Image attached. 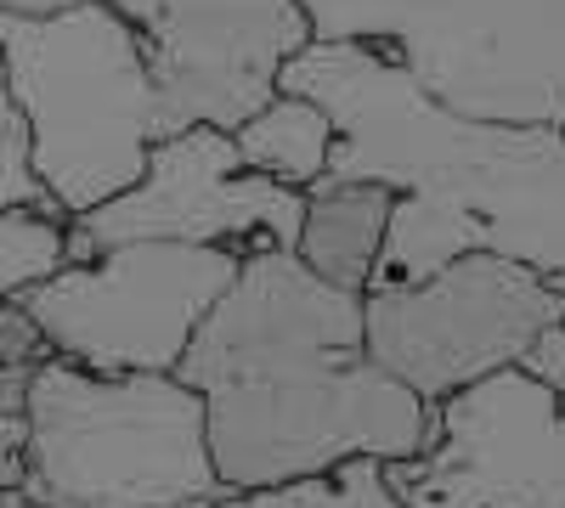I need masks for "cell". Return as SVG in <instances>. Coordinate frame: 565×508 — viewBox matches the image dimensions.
I'll use <instances>...</instances> for the list:
<instances>
[{"label": "cell", "instance_id": "277c9868", "mask_svg": "<svg viewBox=\"0 0 565 508\" xmlns=\"http://www.w3.org/2000/svg\"><path fill=\"white\" fill-rule=\"evenodd\" d=\"M23 497L34 508H186L221 497L204 401L175 374H90L45 356L29 379Z\"/></svg>", "mask_w": 565, "mask_h": 508}, {"label": "cell", "instance_id": "2e32d148", "mask_svg": "<svg viewBox=\"0 0 565 508\" xmlns=\"http://www.w3.org/2000/svg\"><path fill=\"white\" fill-rule=\"evenodd\" d=\"M45 356H52V345H45V334L34 328V316H29L18 300H7V305H0V361H29V367H40Z\"/></svg>", "mask_w": 565, "mask_h": 508}, {"label": "cell", "instance_id": "6da1fadb", "mask_svg": "<svg viewBox=\"0 0 565 508\" xmlns=\"http://www.w3.org/2000/svg\"><path fill=\"white\" fill-rule=\"evenodd\" d=\"M175 379L204 401L226 491L328 475L345 457H413L441 435V412L367 356L362 294L322 283L295 249L238 260Z\"/></svg>", "mask_w": 565, "mask_h": 508}, {"label": "cell", "instance_id": "5bb4252c", "mask_svg": "<svg viewBox=\"0 0 565 508\" xmlns=\"http://www.w3.org/2000/svg\"><path fill=\"white\" fill-rule=\"evenodd\" d=\"M63 266V220L34 209H0V305Z\"/></svg>", "mask_w": 565, "mask_h": 508}, {"label": "cell", "instance_id": "e0dca14e", "mask_svg": "<svg viewBox=\"0 0 565 508\" xmlns=\"http://www.w3.org/2000/svg\"><path fill=\"white\" fill-rule=\"evenodd\" d=\"M29 379H34L29 361H0V412H23L29 407Z\"/></svg>", "mask_w": 565, "mask_h": 508}, {"label": "cell", "instance_id": "4fadbf2b", "mask_svg": "<svg viewBox=\"0 0 565 508\" xmlns=\"http://www.w3.org/2000/svg\"><path fill=\"white\" fill-rule=\"evenodd\" d=\"M221 508H402V497L385 486L380 457H345L328 475L282 480L260 491H221Z\"/></svg>", "mask_w": 565, "mask_h": 508}, {"label": "cell", "instance_id": "ac0fdd59", "mask_svg": "<svg viewBox=\"0 0 565 508\" xmlns=\"http://www.w3.org/2000/svg\"><path fill=\"white\" fill-rule=\"evenodd\" d=\"M29 446V419L23 412H0V457H23Z\"/></svg>", "mask_w": 565, "mask_h": 508}, {"label": "cell", "instance_id": "8992f818", "mask_svg": "<svg viewBox=\"0 0 565 508\" xmlns=\"http://www.w3.org/2000/svg\"><path fill=\"white\" fill-rule=\"evenodd\" d=\"M232 277V249L141 238L103 249L90 266H57L12 300L34 316L52 356L90 374H175L186 339Z\"/></svg>", "mask_w": 565, "mask_h": 508}, {"label": "cell", "instance_id": "7c38bea8", "mask_svg": "<svg viewBox=\"0 0 565 508\" xmlns=\"http://www.w3.org/2000/svg\"><path fill=\"white\" fill-rule=\"evenodd\" d=\"M232 142H238L244 170L289 181V187H311L328 170V153H334V119H328L311 97L277 90L260 114H249L232 130Z\"/></svg>", "mask_w": 565, "mask_h": 508}, {"label": "cell", "instance_id": "52a82bcc", "mask_svg": "<svg viewBox=\"0 0 565 508\" xmlns=\"http://www.w3.org/2000/svg\"><path fill=\"white\" fill-rule=\"evenodd\" d=\"M554 322H565V289L503 255H458L418 283L362 289L367 356L430 407L514 367Z\"/></svg>", "mask_w": 565, "mask_h": 508}, {"label": "cell", "instance_id": "3957f363", "mask_svg": "<svg viewBox=\"0 0 565 508\" xmlns=\"http://www.w3.org/2000/svg\"><path fill=\"white\" fill-rule=\"evenodd\" d=\"M0 63L29 130L34 181L63 220L141 181L164 114L141 29L108 0H74L45 18L0 12Z\"/></svg>", "mask_w": 565, "mask_h": 508}, {"label": "cell", "instance_id": "7a4b0ae2", "mask_svg": "<svg viewBox=\"0 0 565 508\" xmlns=\"http://www.w3.org/2000/svg\"><path fill=\"white\" fill-rule=\"evenodd\" d=\"M277 90L334 119L322 175L396 193L373 283H418L458 255L565 277V125L469 119L367 40H311Z\"/></svg>", "mask_w": 565, "mask_h": 508}, {"label": "cell", "instance_id": "5b68a950", "mask_svg": "<svg viewBox=\"0 0 565 508\" xmlns=\"http://www.w3.org/2000/svg\"><path fill=\"white\" fill-rule=\"evenodd\" d=\"M311 40H367L469 119L565 125V0H300Z\"/></svg>", "mask_w": 565, "mask_h": 508}, {"label": "cell", "instance_id": "ffe728a7", "mask_svg": "<svg viewBox=\"0 0 565 508\" xmlns=\"http://www.w3.org/2000/svg\"><path fill=\"white\" fill-rule=\"evenodd\" d=\"M108 7L125 18V23H136V29H148V18L159 12V0H108Z\"/></svg>", "mask_w": 565, "mask_h": 508}, {"label": "cell", "instance_id": "ba28073f", "mask_svg": "<svg viewBox=\"0 0 565 508\" xmlns=\"http://www.w3.org/2000/svg\"><path fill=\"white\" fill-rule=\"evenodd\" d=\"M300 215L306 193L260 170H244L232 130L186 125L148 148L141 181L68 220H79L97 249L170 238V244H215L244 260L255 249H295Z\"/></svg>", "mask_w": 565, "mask_h": 508}, {"label": "cell", "instance_id": "9c48e42d", "mask_svg": "<svg viewBox=\"0 0 565 508\" xmlns=\"http://www.w3.org/2000/svg\"><path fill=\"white\" fill-rule=\"evenodd\" d=\"M441 435L402 508H565V407L521 361L436 401Z\"/></svg>", "mask_w": 565, "mask_h": 508}, {"label": "cell", "instance_id": "8fae6325", "mask_svg": "<svg viewBox=\"0 0 565 508\" xmlns=\"http://www.w3.org/2000/svg\"><path fill=\"white\" fill-rule=\"evenodd\" d=\"M300 193H306L300 238H295L300 266L317 271L322 283L362 294L373 283V266H380L396 193L380 187V181H334V175H317Z\"/></svg>", "mask_w": 565, "mask_h": 508}, {"label": "cell", "instance_id": "d6986e66", "mask_svg": "<svg viewBox=\"0 0 565 508\" xmlns=\"http://www.w3.org/2000/svg\"><path fill=\"white\" fill-rule=\"evenodd\" d=\"M63 7H74V0H0V12H18V18H45Z\"/></svg>", "mask_w": 565, "mask_h": 508}, {"label": "cell", "instance_id": "7402d4cb", "mask_svg": "<svg viewBox=\"0 0 565 508\" xmlns=\"http://www.w3.org/2000/svg\"><path fill=\"white\" fill-rule=\"evenodd\" d=\"M554 283H559V289H565V277H554Z\"/></svg>", "mask_w": 565, "mask_h": 508}, {"label": "cell", "instance_id": "44dd1931", "mask_svg": "<svg viewBox=\"0 0 565 508\" xmlns=\"http://www.w3.org/2000/svg\"><path fill=\"white\" fill-rule=\"evenodd\" d=\"M0 508H34V502H29V497L12 486V491H0Z\"/></svg>", "mask_w": 565, "mask_h": 508}, {"label": "cell", "instance_id": "30bf717a", "mask_svg": "<svg viewBox=\"0 0 565 508\" xmlns=\"http://www.w3.org/2000/svg\"><path fill=\"white\" fill-rule=\"evenodd\" d=\"M311 45L300 0H159L141 52L159 90L164 136L186 125L238 130L277 97L282 63Z\"/></svg>", "mask_w": 565, "mask_h": 508}, {"label": "cell", "instance_id": "9a60e30c", "mask_svg": "<svg viewBox=\"0 0 565 508\" xmlns=\"http://www.w3.org/2000/svg\"><path fill=\"white\" fill-rule=\"evenodd\" d=\"M0 209H34V215L63 220V209L52 204V193H45L40 181H34L29 130H23V114H18V102H12L7 63H0Z\"/></svg>", "mask_w": 565, "mask_h": 508}]
</instances>
